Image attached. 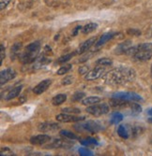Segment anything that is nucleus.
Returning a JSON list of instances; mask_svg holds the SVG:
<instances>
[{"label": "nucleus", "instance_id": "nucleus-1", "mask_svg": "<svg viewBox=\"0 0 152 156\" xmlns=\"http://www.w3.org/2000/svg\"><path fill=\"white\" fill-rule=\"evenodd\" d=\"M102 80L107 84L120 85L132 82L136 78L135 70L130 67L119 66L103 74Z\"/></svg>", "mask_w": 152, "mask_h": 156}, {"label": "nucleus", "instance_id": "nucleus-2", "mask_svg": "<svg viewBox=\"0 0 152 156\" xmlns=\"http://www.w3.org/2000/svg\"><path fill=\"white\" fill-rule=\"evenodd\" d=\"M39 50H40L39 41L32 42L31 44L26 46L24 51L20 54V61L24 65H28L35 62V60L38 58Z\"/></svg>", "mask_w": 152, "mask_h": 156}, {"label": "nucleus", "instance_id": "nucleus-3", "mask_svg": "<svg viewBox=\"0 0 152 156\" xmlns=\"http://www.w3.org/2000/svg\"><path fill=\"white\" fill-rule=\"evenodd\" d=\"M86 110L87 113H89V114H91L95 117H100L102 115L107 114V113L110 111V107L105 103H102V104L98 103V104H95L92 106H88Z\"/></svg>", "mask_w": 152, "mask_h": 156}, {"label": "nucleus", "instance_id": "nucleus-4", "mask_svg": "<svg viewBox=\"0 0 152 156\" xmlns=\"http://www.w3.org/2000/svg\"><path fill=\"white\" fill-rule=\"evenodd\" d=\"M113 97L122 99L126 101H132V102H138L142 100V97L132 92H118L113 94Z\"/></svg>", "mask_w": 152, "mask_h": 156}, {"label": "nucleus", "instance_id": "nucleus-5", "mask_svg": "<svg viewBox=\"0 0 152 156\" xmlns=\"http://www.w3.org/2000/svg\"><path fill=\"white\" fill-rule=\"evenodd\" d=\"M81 127H82V129H84L85 131L90 132L92 134L99 133L100 131L102 130V125L101 124V122L97 121H87L85 123H82Z\"/></svg>", "mask_w": 152, "mask_h": 156}, {"label": "nucleus", "instance_id": "nucleus-6", "mask_svg": "<svg viewBox=\"0 0 152 156\" xmlns=\"http://www.w3.org/2000/svg\"><path fill=\"white\" fill-rule=\"evenodd\" d=\"M16 77V72L12 68H7L0 72V85L3 86L7 82L10 81Z\"/></svg>", "mask_w": 152, "mask_h": 156}, {"label": "nucleus", "instance_id": "nucleus-7", "mask_svg": "<svg viewBox=\"0 0 152 156\" xmlns=\"http://www.w3.org/2000/svg\"><path fill=\"white\" fill-rule=\"evenodd\" d=\"M105 71L104 66H98L97 67L93 68L92 70H89V72L85 76L86 80H98L99 78L103 76V73Z\"/></svg>", "mask_w": 152, "mask_h": 156}, {"label": "nucleus", "instance_id": "nucleus-8", "mask_svg": "<svg viewBox=\"0 0 152 156\" xmlns=\"http://www.w3.org/2000/svg\"><path fill=\"white\" fill-rule=\"evenodd\" d=\"M56 119L57 122H76L79 121L85 120V117H75L71 114H67V113H60V114L56 116Z\"/></svg>", "mask_w": 152, "mask_h": 156}, {"label": "nucleus", "instance_id": "nucleus-9", "mask_svg": "<svg viewBox=\"0 0 152 156\" xmlns=\"http://www.w3.org/2000/svg\"><path fill=\"white\" fill-rule=\"evenodd\" d=\"M73 146V143L71 142L69 140H65V139H61V138H57L54 139L53 142L47 146V148H57V149H70Z\"/></svg>", "mask_w": 152, "mask_h": 156}, {"label": "nucleus", "instance_id": "nucleus-10", "mask_svg": "<svg viewBox=\"0 0 152 156\" xmlns=\"http://www.w3.org/2000/svg\"><path fill=\"white\" fill-rule=\"evenodd\" d=\"M50 63H51V59L48 57V55H46L43 52L35 60L34 65H33V68L34 69H40V68L46 66L47 65H49Z\"/></svg>", "mask_w": 152, "mask_h": 156}, {"label": "nucleus", "instance_id": "nucleus-11", "mask_svg": "<svg viewBox=\"0 0 152 156\" xmlns=\"http://www.w3.org/2000/svg\"><path fill=\"white\" fill-rule=\"evenodd\" d=\"M51 84H52V80L50 79H46L43 81H40L33 88V93L35 94H41L50 87Z\"/></svg>", "mask_w": 152, "mask_h": 156}, {"label": "nucleus", "instance_id": "nucleus-12", "mask_svg": "<svg viewBox=\"0 0 152 156\" xmlns=\"http://www.w3.org/2000/svg\"><path fill=\"white\" fill-rule=\"evenodd\" d=\"M97 42V37H91L87 40H86L85 42H83V43L79 46V48L76 50V54H83L84 52H86L87 51H88L95 43Z\"/></svg>", "mask_w": 152, "mask_h": 156}, {"label": "nucleus", "instance_id": "nucleus-13", "mask_svg": "<svg viewBox=\"0 0 152 156\" xmlns=\"http://www.w3.org/2000/svg\"><path fill=\"white\" fill-rule=\"evenodd\" d=\"M39 130L40 132H54L60 129V126L57 123L54 122H43L39 125Z\"/></svg>", "mask_w": 152, "mask_h": 156}, {"label": "nucleus", "instance_id": "nucleus-14", "mask_svg": "<svg viewBox=\"0 0 152 156\" xmlns=\"http://www.w3.org/2000/svg\"><path fill=\"white\" fill-rule=\"evenodd\" d=\"M51 140V137L47 135H38L30 138V143L32 145H44Z\"/></svg>", "mask_w": 152, "mask_h": 156}, {"label": "nucleus", "instance_id": "nucleus-15", "mask_svg": "<svg viewBox=\"0 0 152 156\" xmlns=\"http://www.w3.org/2000/svg\"><path fill=\"white\" fill-rule=\"evenodd\" d=\"M132 47V41L131 40H126L122 42V43L118 44L117 46V48L115 49L114 52L116 54H124L127 53V51L130 50V48Z\"/></svg>", "mask_w": 152, "mask_h": 156}, {"label": "nucleus", "instance_id": "nucleus-16", "mask_svg": "<svg viewBox=\"0 0 152 156\" xmlns=\"http://www.w3.org/2000/svg\"><path fill=\"white\" fill-rule=\"evenodd\" d=\"M133 57L138 61H147L152 57V51H139L134 54Z\"/></svg>", "mask_w": 152, "mask_h": 156}, {"label": "nucleus", "instance_id": "nucleus-17", "mask_svg": "<svg viewBox=\"0 0 152 156\" xmlns=\"http://www.w3.org/2000/svg\"><path fill=\"white\" fill-rule=\"evenodd\" d=\"M115 37H116V34H114V33H107V34L102 35V36L99 38V40H97V42L95 43V47H96V48L101 47L102 45L105 44L107 41H109L110 39L114 38Z\"/></svg>", "mask_w": 152, "mask_h": 156}, {"label": "nucleus", "instance_id": "nucleus-18", "mask_svg": "<svg viewBox=\"0 0 152 156\" xmlns=\"http://www.w3.org/2000/svg\"><path fill=\"white\" fill-rule=\"evenodd\" d=\"M22 89H23V86L20 85V86H16L13 89H11L5 96V100L7 101H9V100H12V99H14L15 97H17L20 93L22 92Z\"/></svg>", "mask_w": 152, "mask_h": 156}, {"label": "nucleus", "instance_id": "nucleus-19", "mask_svg": "<svg viewBox=\"0 0 152 156\" xmlns=\"http://www.w3.org/2000/svg\"><path fill=\"white\" fill-rule=\"evenodd\" d=\"M99 102H101V98L98 96H88L82 100V104L84 106H87V107L98 104Z\"/></svg>", "mask_w": 152, "mask_h": 156}, {"label": "nucleus", "instance_id": "nucleus-20", "mask_svg": "<svg viewBox=\"0 0 152 156\" xmlns=\"http://www.w3.org/2000/svg\"><path fill=\"white\" fill-rule=\"evenodd\" d=\"M21 48H22V43L21 42H15L13 46L11 47V51H10V56H11V59L14 60L15 57L19 56V53L21 51Z\"/></svg>", "mask_w": 152, "mask_h": 156}, {"label": "nucleus", "instance_id": "nucleus-21", "mask_svg": "<svg viewBox=\"0 0 152 156\" xmlns=\"http://www.w3.org/2000/svg\"><path fill=\"white\" fill-rule=\"evenodd\" d=\"M66 100H67V94H59L52 99V104L54 106H59V105L63 104Z\"/></svg>", "mask_w": 152, "mask_h": 156}, {"label": "nucleus", "instance_id": "nucleus-22", "mask_svg": "<svg viewBox=\"0 0 152 156\" xmlns=\"http://www.w3.org/2000/svg\"><path fill=\"white\" fill-rule=\"evenodd\" d=\"M128 107H129V108H130V110H131V114H132V115H138L139 113L142 112V108H141V106H140V105H138L137 103L132 102V103L129 102Z\"/></svg>", "mask_w": 152, "mask_h": 156}, {"label": "nucleus", "instance_id": "nucleus-23", "mask_svg": "<svg viewBox=\"0 0 152 156\" xmlns=\"http://www.w3.org/2000/svg\"><path fill=\"white\" fill-rule=\"evenodd\" d=\"M97 27H98V24L95 23H87L86 24L84 27H83V29H82V32L83 34H90L92 33L93 31H95L97 29Z\"/></svg>", "mask_w": 152, "mask_h": 156}, {"label": "nucleus", "instance_id": "nucleus-24", "mask_svg": "<svg viewBox=\"0 0 152 156\" xmlns=\"http://www.w3.org/2000/svg\"><path fill=\"white\" fill-rule=\"evenodd\" d=\"M123 120V115L120 112H115L112 114V117L110 119V123L111 124H117Z\"/></svg>", "mask_w": 152, "mask_h": 156}, {"label": "nucleus", "instance_id": "nucleus-25", "mask_svg": "<svg viewBox=\"0 0 152 156\" xmlns=\"http://www.w3.org/2000/svg\"><path fill=\"white\" fill-rule=\"evenodd\" d=\"M117 135L121 137V138H124V139H127L129 137V132L126 128V126L124 125H119L118 128H117Z\"/></svg>", "mask_w": 152, "mask_h": 156}, {"label": "nucleus", "instance_id": "nucleus-26", "mask_svg": "<svg viewBox=\"0 0 152 156\" xmlns=\"http://www.w3.org/2000/svg\"><path fill=\"white\" fill-rule=\"evenodd\" d=\"M80 143L84 146H90V145H97L98 144V141L93 137H87L85 139L80 140Z\"/></svg>", "mask_w": 152, "mask_h": 156}, {"label": "nucleus", "instance_id": "nucleus-27", "mask_svg": "<svg viewBox=\"0 0 152 156\" xmlns=\"http://www.w3.org/2000/svg\"><path fill=\"white\" fill-rule=\"evenodd\" d=\"M60 135L62 136H64L65 138L67 139H71V140H75L77 139V136L75 134H73L72 132H70V131H68V130H62L60 131Z\"/></svg>", "mask_w": 152, "mask_h": 156}, {"label": "nucleus", "instance_id": "nucleus-28", "mask_svg": "<svg viewBox=\"0 0 152 156\" xmlns=\"http://www.w3.org/2000/svg\"><path fill=\"white\" fill-rule=\"evenodd\" d=\"M96 64L101 66H109L113 65V61L109 58H101L99 60H97Z\"/></svg>", "mask_w": 152, "mask_h": 156}, {"label": "nucleus", "instance_id": "nucleus-29", "mask_svg": "<svg viewBox=\"0 0 152 156\" xmlns=\"http://www.w3.org/2000/svg\"><path fill=\"white\" fill-rule=\"evenodd\" d=\"M75 54H76V52H72V53L65 54V55L61 56V57H59V58L57 59V63H59V64H65V63H66V62H68L69 60H71Z\"/></svg>", "mask_w": 152, "mask_h": 156}, {"label": "nucleus", "instance_id": "nucleus-30", "mask_svg": "<svg viewBox=\"0 0 152 156\" xmlns=\"http://www.w3.org/2000/svg\"><path fill=\"white\" fill-rule=\"evenodd\" d=\"M72 65H70V64H67V65H64V66H62L58 70H57V75H65L67 72H69L70 70L72 69Z\"/></svg>", "mask_w": 152, "mask_h": 156}, {"label": "nucleus", "instance_id": "nucleus-31", "mask_svg": "<svg viewBox=\"0 0 152 156\" xmlns=\"http://www.w3.org/2000/svg\"><path fill=\"white\" fill-rule=\"evenodd\" d=\"M85 97V93H82V92H76L74 94H72V101L73 102H78L80 100H82L83 98Z\"/></svg>", "mask_w": 152, "mask_h": 156}, {"label": "nucleus", "instance_id": "nucleus-32", "mask_svg": "<svg viewBox=\"0 0 152 156\" xmlns=\"http://www.w3.org/2000/svg\"><path fill=\"white\" fill-rule=\"evenodd\" d=\"M0 155L2 156H11V155H14V153L12 152V151L9 148H1V151H0Z\"/></svg>", "mask_w": 152, "mask_h": 156}, {"label": "nucleus", "instance_id": "nucleus-33", "mask_svg": "<svg viewBox=\"0 0 152 156\" xmlns=\"http://www.w3.org/2000/svg\"><path fill=\"white\" fill-rule=\"evenodd\" d=\"M78 151H79V154L82 156H91V155H93V152L87 148H80Z\"/></svg>", "mask_w": 152, "mask_h": 156}, {"label": "nucleus", "instance_id": "nucleus-34", "mask_svg": "<svg viewBox=\"0 0 152 156\" xmlns=\"http://www.w3.org/2000/svg\"><path fill=\"white\" fill-rule=\"evenodd\" d=\"M78 71H79V74L80 75H87L89 72V66H87V65L82 66L79 67Z\"/></svg>", "mask_w": 152, "mask_h": 156}, {"label": "nucleus", "instance_id": "nucleus-35", "mask_svg": "<svg viewBox=\"0 0 152 156\" xmlns=\"http://www.w3.org/2000/svg\"><path fill=\"white\" fill-rule=\"evenodd\" d=\"M72 82H73V77L72 76H66L61 81L62 85H70Z\"/></svg>", "mask_w": 152, "mask_h": 156}, {"label": "nucleus", "instance_id": "nucleus-36", "mask_svg": "<svg viewBox=\"0 0 152 156\" xmlns=\"http://www.w3.org/2000/svg\"><path fill=\"white\" fill-rule=\"evenodd\" d=\"M62 110L65 113H75V114L81 112V110L79 108H63Z\"/></svg>", "mask_w": 152, "mask_h": 156}, {"label": "nucleus", "instance_id": "nucleus-37", "mask_svg": "<svg viewBox=\"0 0 152 156\" xmlns=\"http://www.w3.org/2000/svg\"><path fill=\"white\" fill-rule=\"evenodd\" d=\"M10 0H0V9L3 10L7 8V6L9 4Z\"/></svg>", "mask_w": 152, "mask_h": 156}, {"label": "nucleus", "instance_id": "nucleus-38", "mask_svg": "<svg viewBox=\"0 0 152 156\" xmlns=\"http://www.w3.org/2000/svg\"><path fill=\"white\" fill-rule=\"evenodd\" d=\"M127 33L129 35H132V36H140L141 35V32L139 30H137V29H129L127 31Z\"/></svg>", "mask_w": 152, "mask_h": 156}, {"label": "nucleus", "instance_id": "nucleus-39", "mask_svg": "<svg viewBox=\"0 0 152 156\" xmlns=\"http://www.w3.org/2000/svg\"><path fill=\"white\" fill-rule=\"evenodd\" d=\"M83 29V27L81 26V25H79V26H76L74 29H73V31H72V37H75V36H77L78 35V33H79V31H81Z\"/></svg>", "mask_w": 152, "mask_h": 156}, {"label": "nucleus", "instance_id": "nucleus-40", "mask_svg": "<svg viewBox=\"0 0 152 156\" xmlns=\"http://www.w3.org/2000/svg\"><path fill=\"white\" fill-rule=\"evenodd\" d=\"M0 55H1V63H0V64L2 65L3 60H4V58H5V48H4L3 44H1V51H0Z\"/></svg>", "mask_w": 152, "mask_h": 156}, {"label": "nucleus", "instance_id": "nucleus-41", "mask_svg": "<svg viewBox=\"0 0 152 156\" xmlns=\"http://www.w3.org/2000/svg\"><path fill=\"white\" fill-rule=\"evenodd\" d=\"M44 53H45L46 55H48V56H50V55H53L52 49H51L49 46H45V48H44Z\"/></svg>", "mask_w": 152, "mask_h": 156}, {"label": "nucleus", "instance_id": "nucleus-42", "mask_svg": "<svg viewBox=\"0 0 152 156\" xmlns=\"http://www.w3.org/2000/svg\"><path fill=\"white\" fill-rule=\"evenodd\" d=\"M147 113H148V115L152 116V108H151V109H149V110L147 111Z\"/></svg>", "mask_w": 152, "mask_h": 156}, {"label": "nucleus", "instance_id": "nucleus-43", "mask_svg": "<svg viewBox=\"0 0 152 156\" xmlns=\"http://www.w3.org/2000/svg\"><path fill=\"white\" fill-rule=\"evenodd\" d=\"M147 121H148V122H150V123H152V118H149V119H148Z\"/></svg>", "mask_w": 152, "mask_h": 156}, {"label": "nucleus", "instance_id": "nucleus-44", "mask_svg": "<svg viewBox=\"0 0 152 156\" xmlns=\"http://www.w3.org/2000/svg\"><path fill=\"white\" fill-rule=\"evenodd\" d=\"M151 75H152V65H151Z\"/></svg>", "mask_w": 152, "mask_h": 156}]
</instances>
